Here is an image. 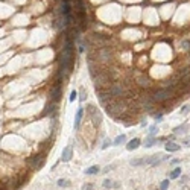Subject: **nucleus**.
Segmentation results:
<instances>
[{
    "label": "nucleus",
    "instance_id": "5",
    "mask_svg": "<svg viewBox=\"0 0 190 190\" xmlns=\"http://www.w3.org/2000/svg\"><path fill=\"white\" fill-rule=\"evenodd\" d=\"M108 93L111 94V97H120L123 94V87L122 85H111L107 88Z\"/></svg>",
    "mask_w": 190,
    "mask_h": 190
},
{
    "label": "nucleus",
    "instance_id": "17",
    "mask_svg": "<svg viewBox=\"0 0 190 190\" xmlns=\"http://www.w3.org/2000/svg\"><path fill=\"white\" fill-rule=\"evenodd\" d=\"M131 166H142L145 164V158H135V160H131Z\"/></svg>",
    "mask_w": 190,
    "mask_h": 190
},
{
    "label": "nucleus",
    "instance_id": "19",
    "mask_svg": "<svg viewBox=\"0 0 190 190\" xmlns=\"http://www.w3.org/2000/svg\"><path fill=\"white\" fill-rule=\"evenodd\" d=\"M58 186H59V187H69L70 184H69L67 180H59V181H58Z\"/></svg>",
    "mask_w": 190,
    "mask_h": 190
},
{
    "label": "nucleus",
    "instance_id": "22",
    "mask_svg": "<svg viewBox=\"0 0 190 190\" xmlns=\"http://www.w3.org/2000/svg\"><path fill=\"white\" fill-rule=\"evenodd\" d=\"M76 97H78V93H76V91L73 90V91L70 93V97H69V99H70V102H73V100H76Z\"/></svg>",
    "mask_w": 190,
    "mask_h": 190
},
{
    "label": "nucleus",
    "instance_id": "11",
    "mask_svg": "<svg viewBox=\"0 0 190 190\" xmlns=\"http://www.w3.org/2000/svg\"><path fill=\"white\" fill-rule=\"evenodd\" d=\"M181 148H180V145H176L175 142H167L166 143V151L167 152H178Z\"/></svg>",
    "mask_w": 190,
    "mask_h": 190
},
{
    "label": "nucleus",
    "instance_id": "12",
    "mask_svg": "<svg viewBox=\"0 0 190 190\" xmlns=\"http://www.w3.org/2000/svg\"><path fill=\"white\" fill-rule=\"evenodd\" d=\"M157 143H158V138L152 137V135H148V137L145 138V146H146V148H151V146L157 145Z\"/></svg>",
    "mask_w": 190,
    "mask_h": 190
},
{
    "label": "nucleus",
    "instance_id": "21",
    "mask_svg": "<svg viewBox=\"0 0 190 190\" xmlns=\"http://www.w3.org/2000/svg\"><path fill=\"white\" fill-rule=\"evenodd\" d=\"M157 129H158V128H157V125H155V126H151V128H149V135L154 137V135L157 134Z\"/></svg>",
    "mask_w": 190,
    "mask_h": 190
},
{
    "label": "nucleus",
    "instance_id": "1",
    "mask_svg": "<svg viewBox=\"0 0 190 190\" xmlns=\"http://www.w3.org/2000/svg\"><path fill=\"white\" fill-rule=\"evenodd\" d=\"M72 61H73V46H72L70 38H67L64 43V47H62V53H61V70H59L61 79H62V75L72 69Z\"/></svg>",
    "mask_w": 190,
    "mask_h": 190
},
{
    "label": "nucleus",
    "instance_id": "15",
    "mask_svg": "<svg viewBox=\"0 0 190 190\" xmlns=\"http://www.w3.org/2000/svg\"><path fill=\"white\" fill-rule=\"evenodd\" d=\"M99 170H100V169H99V166H90L88 169H85L84 172H85V175H96Z\"/></svg>",
    "mask_w": 190,
    "mask_h": 190
},
{
    "label": "nucleus",
    "instance_id": "18",
    "mask_svg": "<svg viewBox=\"0 0 190 190\" xmlns=\"http://www.w3.org/2000/svg\"><path fill=\"white\" fill-rule=\"evenodd\" d=\"M167 187H169V180H164V181H161L160 190H167Z\"/></svg>",
    "mask_w": 190,
    "mask_h": 190
},
{
    "label": "nucleus",
    "instance_id": "7",
    "mask_svg": "<svg viewBox=\"0 0 190 190\" xmlns=\"http://www.w3.org/2000/svg\"><path fill=\"white\" fill-rule=\"evenodd\" d=\"M44 164V155H37L31 160V167L32 169H41Z\"/></svg>",
    "mask_w": 190,
    "mask_h": 190
},
{
    "label": "nucleus",
    "instance_id": "27",
    "mask_svg": "<svg viewBox=\"0 0 190 190\" xmlns=\"http://www.w3.org/2000/svg\"><path fill=\"white\" fill-rule=\"evenodd\" d=\"M189 108H190L189 105H184V107H183V110H181V113H183V114H187V113H189Z\"/></svg>",
    "mask_w": 190,
    "mask_h": 190
},
{
    "label": "nucleus",
    "instance_id": "14",
    "mask_svg": "<svg viewBox=\"0 0 190 190\" xmlns=\"http://www.w3.org/2000/svg\"><path fill=\"white\" fill-rule=\"evenodd\" d=\"M125 140H126V135H125V134H120V135H117L116 138H114V142H113V145H116V146H119V145L125 143Z\"/></svg>",
    "mask_w": 190,
    "mask_h": 190
},
{
    "label": "nucleus",
    "instance_id": "31",
    "mask_svg": "<svg viewBox=\"0 0 190 190\" xmlns=\"http://www.w3.org/2000/svg\"><path fill=\"white\" fill-rule=\"evenodd\" d=\"M105 190H107V189H105Z\"/></svg>",
    "mask_w": 190,
    "mask_h": 190
},
{
    "label": "nucleus",
    "instance_id": "23",
    "mask_svg": "<svg viewBox=\"0 0 190 190\" xmlns=\"http://www.w3.org/2000/svg\"><path fill=\"white\" fill-rule=\"evenodd\" d=\"M104 187H105V189H111V187H113V181L105 180V181H104Z\"/></svg>",
    "mask_w": 190,
    "mask_h": 190
},
{
    "label": "nucleus",
    "instance_id": "9",
    "mask_svg": "<svg viewBox=\"0 0 190 190\" xmlns=\"http://www.w3.org/2000/svg\"><path fill=\"white\" fill-rule=\"evenodd\" d=\"M82 116H84V108L79 107L78 111H76V116H75V129H78L79 128V125H81V120H82Z\"/></svg>",
    "mask_w": 190,
    "mask_h": 190
},
{
    "label": "nucleus",
    "instance_id": "24",
    "mask_svg": "<svg viewBox=\"0 0 190 190\" xmlns=\"http://www.w3.org/2000/svg\"><path fill=\"white\" fill-rule=\"evenodd\" d=\"M111 145H113V142H111V140H105V142H104V145H102V149H107V148H108V146H111Z\"/></svg>",
    "mask_w": 190,
    "mask_h": 190
},
{
    "label": "nucleus",
    "instance_id": "16",
    "mask_svg": "<svg viewBox=\"0 0 190 190\" xmlns=\"http://www.w3.org/2000/svg\"><path fill=\"white\" fill-rule=\"evenodd\" d=\"M181 172H183V170H181L180 167H176L175 170H172V172H170V175H169V176H170V180H176V178H178V176L181 175Z\"/></svg>",
    "mask_w": 190,
    "mask_h": 190
},
{
    "label": "nucleus",
    "instance_id": "2",
    "mask_svg": "<svg viewBox=\"0 0 190 190\" xmlns=\"http://www.w3.org/2000/svg\"><path fill=\"white\" fill-rule=\"evenodd\" d=\"M172 97V88H163V90H158L152 94V100L154 102H164Z\"/></svg>",
    "mask_w": 190,
    "mask_h": 190
},
{
    "label": "nucleus",
    "instance_id": "13",
    "mask_svg": "<svg viewBox=\"0 0 190 190\" xmlns=\"http://www.w3.org/2000/svg\"><path fill=\"white\" fill-rule=\"evenodd\" d=\"M187 129H189V125L184 123V125L176 126V128L173 129V132H175V134H187Z\"/></svg>",
    "mask_w": 190,
    "mask_h": 190
},
{
    "label": "nucleus",
    "instance_id": "25",
    "mask_svg": "<svg viewBox=\"0 0 190 190\" xmlns=\"http://www.w3.org/2000/svg\"><path fill=\"white\" fill-rule=\"evenodd\" d=\"M82 190H94V186H93V184H85V186L82 187Z\"/></svg>",
    "mask_w": 190,
    "mask_h": 190
},
{
    "label": "nucleus",
    "instance_id": "10",
    "mask_svg": "<svg viewBox=\"0 0 190 190\" xmlns=\"http://www.w3.org/2000/svg\"><path fill=\"white\" fill-rule=\"evenodd\" d=\"M138 146H140V138H132V140L128 142V145H126V149H128V151H134Z\"/></svg>",
    "mask_w": 190,
    "mask_h": 190
},
{
    "label": "nucleus",
    "instance_id": "20",
    "mask_svg": "<svg viewBox=\"0 0 190 190\" xmlns=\"http://www.w3.org/2000/svg\"><path fill=\"white\" fill-rule=\"evenodd\" d=\"M181 46H183V49H186V50H190V41H189V40H183Z\"/></svg>",
    "mask_w": 190,
    "mask_h": 190
},
{
    "label": "nucleus",
    "instance_id": "29",
    "mask_svg": "<svg viewBox=\"0 0 190 190\" xmlns=\"http://www.w3.org/2000/svg\"><path fill=\"white\" fill-rule=\"evenodd\" d=\"M84 99H85V91H82V93H81V102H82Z\"/></svg>",
    "mask_w": 190,
    "mask_h": 190
},
{
    "label": "nucleus",
    "instance_id": "28",
    "mask_svg": "<svg viewBox=\"0 0 190 190\" xmlns=\"http://www.w3.org/2000/svg\"><path fill=\"white\" fill-rule=\"evenodd\" d=\"M113 167H114V166H107V167H105V170H104V172H110V170H111V169H113Z\"/></svg>",
    "mask_w": 190,
    "mask_h": 190
},
{
    "label": "nucleus",
    "instance_id": "4",
    "mask_svg": "<svg viewBox=\"0 0 190 190\" xmlns=\"http://www.w3.org/2000/svg\"><path fill=\"white\" fill-rule=\"evenodd\" d=\"M164 160H167V155H163V154H155L149 158H145V164H149V166H157V164L163 163Z\"/></svg>",
    "mask_w": 190,
    "mask_h": 190
},
{
    "label": "nucleus",
    "instance_id": "30",
    "mask_svg": "<svg viewBox=\"0 0 190 190\" xmlns=\"http://www.w3.org/2000/svg\"><path fill=\"white\" fill-rule=\"evenodd\" d=\"M170 163H172V164H178V163H180V160H176V158H175V160H172Z\"/></svg>",
    "mask_w": 190,
    "mask_h": 190
},
{
    "label": "nucleus",
    "instance_id": "3",
    "mask_svg": "<svg viewBox=\"0 0 190 190\" xmlns=\"http://www.w3.org/2000/svg\"><path fill=\"white\" fill-rule=\"evenodd\" d=\"M61 15L64 18V26L69 24L70 21V5H69V0H62L61 2Z\"/></svg>",
    "mask_w": 190,
    "mask_h": 190
},
{
    "label": "nucleus",
    "instance_id": "8",
    "mask_svg": "<svg viewBox=\"0 0 190 190\" xmlns=\"http://www.w3.org/2000/svg\"><path fill=\"white\" fill-rule=\"evenodd\" d=\"M72 158H73V148H70V146L64 148V151H62V155H61V160L62 161H69Z\"/></svg>",
    "mask_w": 190,
    "mask_h": 190
},
{
    "label": "nucleus",
    "instance_id": "26",
    "mask_svg": "<svg viewBox=\"0 0 190 190\" xmlns=\"http://www.w3.org/2000/svg\"><path fill=\"white\" fill-rule=\"evenodd\" d=\"M183 145H184V146H190V137L184 138V140H183Z\"/></svg>",
    "mask_w": 190,
    "mask_h": 190
},
{
    "label": "nucleus",
    "instance_id": "6",
    "mask_svg": "<svg viewBox=\"0 0 190 190\" xmlns=\"http://www.w3.org/2000/svg\"><path fill=\"white\" fill-rule=\"evenodd\" d=\"M61 93H62L61 85H59V84H55V85H53V88H52V93H50V97H52V102H53V104H56L58 100H59Z\"/></svg>",
    "mask_w": 190,
    "mask_h": 190
}]
</instances>
